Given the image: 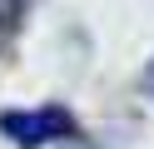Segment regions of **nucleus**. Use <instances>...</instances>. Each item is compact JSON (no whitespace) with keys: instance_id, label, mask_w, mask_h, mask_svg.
<instances>
[{"instance_id":"f257e3e1","label":"nucleus","mask_w":154,"mask_h":149,"mask_svg":"<svg viewBox=\"0 0 154 149\" xmlns=\"http://www.w3.org/2000/svg\"><path fill=\"white\" fill-rule=\"evenodd\" d=\"M75 114L65 104H40V109H5L0 114V134L10 139L15 149H45L60 144V139H75Z\"/></svg>"},{"instance_id":"f03ea898","label":"nucleus","mask_w":154,"mask_h":149,"mask_svg":"<svg viewBox=\"0 0 154 149\" xmlns=\"http://www.w3.org/2000/svg\"><path fill=\"white\" fill-rule=\"evenodd\" d=\"M20 10H25V0H0V25H10V30H15Z\"/></svg>"},{"instance_id":"7ed1b4c3","label":"nucleus","mask_w":154,"mask_h":149,"mask_svg":"<svg viewBox=\"0 0 154 149\" xmlns=\"http://www.w3.org/2000/svg\"><path fill=\"white\" fill-rule=\"evenodd\" d=\"M55 149H90V144H85V139H60Z\"/></svg>"}]
</instances>
